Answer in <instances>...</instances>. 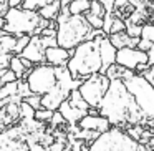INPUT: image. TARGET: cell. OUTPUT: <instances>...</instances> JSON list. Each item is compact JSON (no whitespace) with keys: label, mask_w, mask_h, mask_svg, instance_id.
<instances>
[{"label":"cell","mask_w":154,"mask_h":151,"mask_svg":"<svg viewBox=\"0 0 154 151\" xmlns=\"http://www.w3.org/2000/svg\"><path fill=\"white\" fill-rule=\"evenodd\" d=\"M116 63H119L121 67L128 68V70L136 71V68L139 65L149 63V57H147V52L141 50L137 47H124L118 50Z\"/></svg>","instance_id":"10"},{"label":"cell","mask_w":154,"mask_h":151,"mask_svg":"<svg viewBox=\"0 0 154 151\" xmlns=\"http://www.w3.org/2000/svg\"><path fill=\"white\" fill-rule=\"evenodd\" d=\"M8 8H10L8 7V0H0V17H4Z\"/></svg>","instance_id":"40"},{"label":"cell","mask_w":154,"mask_h":151,"mask_svg":"<svg viewBox=\"0 0 154 151\" xmlns=\"http://www.w3.org/2000/svg\"><path fill=\"white\" fill-rule=\"evenodd\" d=\"M100 52H101V58H103V73H106L108 68L113 63H116L118 48L111 43L109 37H103L100 42Z\"/></svg>","instance_id":"15"},{"label":"cell","mask_w":154,"mask_h":151,"mask_svg":"<svg viewBox=\"0 0 154 151\" xmlns=\"http://www.w3.org/2000/svg\"><path fill=\"white\" fill-rule=\"evenodd\" d=\"M58 111H60V113L63 115V116H65V120H66V123H70V124L78 123V121H80L81 118H83V116H86V115H88V111L80 110V108H76L75 105H71L70 101H68V98H66V100H65L63 103L60 105Z\"/></svg>","instance_id":"16"},{"label":"cell","mask_w":154,"mask_h":151,"mask_svg":"<svg viewBox=\"0 0 154 151\" xmlns=\"http://www.w3.org/2000/svg\"><path fill=\"white\" fill-rule=\"evenodd\" d=\"M23 0H8V7H22Z\"/></svg>","instance_id":"42"},{"label":"cell","mask_w":154,"mask_h":151,"mask_svg":"<svg viewBox=\"0 0 154 151\" xmlns=\"http://www.w3.org/2000/svg\"><path fill=\"white\" fill-rule=\"evenodd\" d=\"M38 14L43 18H47V20H57L58 15L61 14V0H53L51 4H48L43 8H40Z\"/></svg>","instance_id":"18"},{"label":"cell","mask_w":154,"mask_h":151,"mask_svg":"<svg viewBox=\"0 0 154 151\" xmlns=\"http://www.w3.org/2000/svg\"><path fill=\"white\" fill-rule=\"evenodd\" d=\"M111 40V43L119 50V48L124 47H137L141 42V37H131L128 32H119V33H111L108 35Z\"/></svg>","instance_id":"17"},{"label":"cell","mask_w":154,"mask_h":151,"mask_svg":"<svg viewBox=\"0 0 154 151\" xmlns=\"http://www.w3.org/2000/svg\"><path fill=\"white\" fill-rule=\"evenodd\" d=\"M53 0H23V5L22 7L23 8H28V10H40V8H43L45 5L51 4Z\"/></svg>","instance_id":"24"},{"label":"cell","mask_w":154,"mask_h":151,"mask_svg":"<svg viewBox=\"0 0 154 151\" xmlns=\"http://www.w3.org/2000/svg\"><path fill=\"white\" fill-rule=\"evenodd\" d=\"M152 45H154V43H152L151 40H147V38H143V37H141V42H139V45H137V48H141V50L147 52L151 47H152Z\"/></svg>","instance_id":"38"},{"label":"cell","mask_w":154,"mask_h":151,"mask_svg":"<svg viewBox=\"0 0 154 151\" xmlns=\"http://www.w3.org/2000/svg\"><path fill=\"white\" fill-rule=\"evenodd\" d=\"M126 131H128V134H129V136L133 138V140L139 141L141 138H143L144 128H143V124H131V126H128V128H126Z\"/></svg>","instance_id":"28"},{"label":"cell","mask_w":154,"mask_h":151,"mask_svg":"<svg viewBox=\"0 0 154 151\" xmlns=\"http://www.w3.org/2000/svg\"><path fill=\"white\" fill-rule=\"evenodd\" d=\"M85 17H86V20L90 22V25L94 28V30H98V28H103L104 17H98V15H93V14H90V12H88Z\"/></svg>","instance_id":"29"},{"label":"cell","mask_w":154,"mask_h":151,"mask_svg":"<svg viewBox=\"0 0 154 151\" xmlns=\"http://www.w3.org/2000/svg\"><path fill=\"white\" fill-rule=\"evenodd\" d=\"M108 37V35H106ZM103 37L90 38L71 50L66 67L75 80H86L94 73H103V58L100 52V42Z\"/></svg>","instance_id":"2"},{"label":"cell","mask_w":154,"mask_h":151,"mask_svg":"<svg viewBox=\"0 0 154 151\" xmlns=\"http://www.w3.org/2000/svg\"><path fill=\"white\" fill-rule=\"evenodd\" d=\"M100 115L109 120L111 126L123 130L131 124H143L147 121L123 80H111L109 88L100 105Z\"/></svg>","instance_id":"1"},{"label":"cell","mask_w":154,"mask_h":151,"mask_svg":"<svg viewBox=\"0 0 154 151\" xmlns=\"http://www.w3.org/2000/svg\"><path fill=\"white\" fill-rule=\"evenodd\" d=\"M4 30L15 37L22 35H40L42 30L50 25V20L43 18L37 10L23 7H10L4 15Z\"/></svg>","instance_id":"4"},{"label":"cell","mask_w":154,"mask_h":151,"mask_svg":"<svg viewBox=\"0 0 154 151\" xmlns=\"http://www.w3.org/2000/svg\"><path fill=\"white\" fill-rule=\"evenodd\" d=\"M32 35H22V37H17V47H15V53L14 55H20L23 52V48L28 45Z\"/></svg>","instance_id":"30"},{"label":"cell","mask_w":154,"mask_h":151,"mask_svg":"<svg viewBox=\"0 0 154 151\" xmlns=\"http://www.w3.org/2000/svg\"><path fill=\"white\" fill-rule=\"evenodd\" d=\"M53 110H48V108H38L35 111V120L40 121V123H50L51 118H53Z\"/></svg>","instance_id":"23"},{"label":"cell","mask_w":154,"mask_h":151,"mask_svg":"<svg viewBox=\"0 0 154 151\" xmlns=\"http://www.w3.org/2000/svg\"><path fill=\"white\" fill-rule=\"evenodd\" d=\"M109 83L111 80L106 77V73H94L81 81L78 90L90 106L100 108L101 101H103L108 88H109Z\"/></svg>","instance_id":"8"},{"label":"cell","mask_w":154,"mask_h":151,"mask_svg":"<svg viewBox=\"0 0 154 151\" xmlns=\"http://www.w3.org/2000/svg\"><path fill=\"white\" fill-rule=\"evenodd\" d=\"M25 101H27L28 105H32V106L35 108V110H38V108H42V95H30V96L23 98Z\"/></svg>","instance_id":"34"},{"label":"cell","mask_w":154,"mask_h":151,"mask_svg":"<svg viewBox=\"0 0 154 151\" xmlns=\"http://www.w3.org/2000/svg\"><path fill=\"white\" fill-rule=\"evenodd\" d=\"M70 57H71V50H66V48L60 47V45L48 47L47 50H45L47 63L53 65V67H66Z\"/></svg>","instance_id":"14"},{"label":"cell","mask_w":154,"mask_h":151,"mask_svg":"<svg viewBox=\"0 0 154 151\" xmlns=\"http://www.w3.org/2000/svg\"><path fill=\"white\" fill-rule=\"evenodd\" d=\"M27 131L22 124H14L7 130L0 131V151H30Z\"/></svg>","instance_id":"9"},{"label":"cell","mask_w":154,"mask_h":151,"mask_svg":"<svg viewBox=\"0 0 154 151\" xmlns=\"http://www.w3.org/2000/svg\"><path fill=\"white\" fill-rule=\"evenodd\" d=\"M101 2H103V0H101Z\"/></svg>","instance_id":"44"},{"label":"cell","mask_w":154,"mask_h":151,"mask_svg":"<svg viewBox=\"0 0 154 151\" xmlns=\"http://www.w3.org/2000/svg\"><path fill=\"white\" fill-rule=\"evenodd\" d=\"M12 53H0V70H7L10 68Z\"/></svg>","instance_id":"35"},{"label":"cell","mask_w":154,"mask_h":151,"mask_svg":"<svg viewBox=\"0 0 154 151\" xmlns=\"http://www.w3.org/2000/svg\"><path fill=\"white\" fill-rule=\"evenodd\" d=\"M91 0H71L68 5V12L71 15H86L90 12Z\"/></svg>","instance_id":"20"},{"label":"cell","mask_w":154,"mask_h":151,"mask_svg":"<svg viewBox=\"0 0 154 151\" xmlns=\"http://www.w3.org/2000/svg\"><path fill=\"white\" fill-rule=\"evenodd\" d=\"M143 38H147V40H151L154 43V22H147V24H144L143 27V35H141Z\"/></svg>","instance_id":"32"},{"label":"cell","mask_w":154,"mask_h":151,"mask_svg":"<svg viewBox=\"0 0 154 151\" xmlns=\"http://www.w3.org/2000/svg\"><path fill=\"white\" fill-rule=\"evenodd\" d=\"M10 68L15 71V73L18 75V78H27V75H28V68L23 65V61H22V57L20 55H12V60H10Z\"/></svg>","instance_id":"21"},{"label":"cell","mask_w":154,"mask_h":151,"mask_svg":"<svg viewBox=\"0 0 154 151\" xmlns=\"http://www.w3.org/2000/svg\"><path fill=\"white\" fill-rule=\"evenodd\" d=\"M139 141L133 140L126 130L111 126L90 143V151H137Z\"/></svg>","instance_id":"5"},{"label":"cell","mask_w":154,"mask_h":151,"mask_svg":"<svg viewBox=\"0 0 154 151\" xmlns=\"http://www.w3.org/2000/svg\"><path fill=\"white\" fill-rule=\"evenodd\" d=\"M40 37H42V43H43V47H45V48L58 45L57 37H51V35H40Z\"/></svg>","instance_id":"36"},{"label":"cell","mask_w":154,"mask_h":151,"mask_svg":"<svg viewBox=\"0 0 154 151\" xmlns=\"http://www.w3.org/2000/svg\"><path fill=\"white\" fill-rule=\"evenodd\" d=\"M57 42L60 47L73 50L85 40L94 38V28L90 25L85 15H71L68 7L61 8L57 18Z\"/></svg>","instance_id":"3"},{"label":"cell","mask_w":154,"mask_h":151,"mask_svg":"<svg viewBox=\"0 0 154 151\" xmlns=\"http://www.w3.org/2000/svg\"><path fill=\"white\" fill-rule=\"evenodd\" d=\"M45 50L47 48L42 43V37L40 35H32L28 45L23 48V52L20 53V57L30 60L32 63L40 65V63H47V58H45Z\"/></svg>","instance_id":"11"},{"label":"cell","mask_w":154,"mask_h":151,"mask_svg":"<svg viewBox=\"0 0 154 151\" xmlns=\"http://www.w3.org/2000/svg\"><path fill=\"white\" fill-rule=\"evenodd\" d=\"M90 14L93 15H98V17H104L108 14L106 12V7L101 0H91V7H90Z\"/></svg>","instance_id":"26"},{"label":"cell","mask_w":154,"mask_h":151,"mask_svg":"<svg viewBox=\"0 0 154 151\" xmlns=\"http://www.w3.org/2000/svg\"><path fill=\"white\" fill-rule=\"evenodd\" d=\"M17 80H20V78H18V75L15 73L12 68H7V70H5V73H4V77H2V81H0V85L12 83V81H17Z\"/></svg>","instance_id":"33"},{"label":"cell","mask_w":154,"mask_h":151,"mask_svg":"<svg viewBox=\"0 0 154 151\" xmlns=\"http://www.w3.org/2000/svg\"><path fill=\"white\" fill-rule=\"evenodd\" d=\"M116 15V14H114ZM126 28H128V24H126V20H123L121 17H114V20H113V25H111V32H109V35L111 33H119V32H126Z\"/></svg>","instance_id":"27"},{"label":"cell","mask_w":154,"mask_h":151,"mask_svg":"<svg viewBox=\"0 0 154 151\" xmlns=\"http://www.w3.org/2000/svg\"><path fill=\"white\" fill-rule=\"evenodd\" d=\"M147 57H149V67H154V45L147 50Z\"/></svg>","instance_id":"41"},{"label":"cell","mask_w":154,"mask_h":151,"mask_svg":"<svg viewBox=\"0 0 154 151\" xmlns=\"http://www.w3.org/2000/svg\"><path fill=\"white\" fill-rule=\"evenodd\" d=\"M123 81L126 83L128 90L134 96L137 106L144 113L146 120L154 123V85L149 80H146L141 73H136V71H133Z\"/></svg>","instance_id":"6"},{"label":"cell","mask_w":154,"mask_h":151,"mask_svg":"<svg viewBox=\"0 0 154 151\" xmlns=\"http://www.w3.org/2000/svg\"><path fill=\"white\" fill-rule=\"evenodd\" d=\"M103 4H104V7H106V12H108V14H113L116 0H103Z\"/></svg>","instance_id":"39"},{"label":"cell","mask_w":154,"mask_h":151,"mask_svg":"<svg viewBox=\"0 0 154 151\" xmlns=\"http://www.w3.org/2000/svg\"><path fill=\"white\" fill-rule=\"evenodd\" d=\"M80 130H90V131H98V133H104L111 128L109 120H106L101 115H86L78 121Z\"/></svg>","instance_id":"13"},{"label":"cell","mask_w":154,"mask_h":151,"mask_svg":"<svg viewBox=\"0 0 154 151\" xmlns=\"http://www.w3.org/2000/svg\"><path fill=\"white\" fill-rule=\"evenodd\" d=\"M17 47V37L12 33H4L0 35V53H15Z\"/></svg>","instance_id":"19"},{"label":"cell","mask_w":154,"mask_h":151,"mask_svg":"<svg viewBox=\"0 0 154 151\" xmlns=\"http://www.w3.org/2000/svg\"><path fill=\"white\" fill-rule=\"evenodd\" d=\"M70 93H71V91L65 90V88L58 83L53 90H50L48 93L42 95V108H48V110L57 111L58 108H60V105L68 98V95H70Z\"/></svg>","instance_id":"12"},{"label":"cell","mask_w":154,"mask_h":151,"mask_svg":"<svg viewBox=\"0 0 154 151\" xmlns=\"http://www.w3.org/2000/svg\"><path fill=\"white\" fill-rule=\"evenodd\" d=\"M126 24H128V28H126V32L131 35V37H141V35H143V27H144V25L131 24V22H126Z\"/></svg>","instance_id":"31"},{"label":"cell","mask_w":154,"mask_h":151,"mask_svg":"<svg viewBox=\"0 0 154 151\" xmlns=\"http://www.w3.org/2000/svg\"><path fill=\"white\" fill-rule=\"evenodd\" d=\"M35 111L37 110H35L32 105H28L25 100H22V103H20V116H22V120H33Z\"/></svg>","instance_id":"25"},{"label":"cell","mask_w":154,"mask_h":151,"mask_svg":"<svg viewBox=\"0 0 154 151\" xmlns=\"http://www.w3.org/2000/svg\"><path fill=\"white\" fill-rule=\"evenodd\" d=\"M15 95H18V80L12 81V83L0 85V101L5 100V98L15 96Z\"/></svg>","instance_id":"22"},{"label":"cell","mask_w":154,"mask_h":151,"mask_svg":"<svg viewBox=\"0 0 154 151\" xmlns=\"http://www.w3.org/2000/svg\"><path fill=\"white\" fill-rule=\"evenodd\" d=\"M27 83L32 93L35 95H45L50 90H53L58 85V75H57V67L50 63H40L35 65L27 75Z\"/></svg>","instance_id":"7"},{"label":"cell","mask_w":154,"mask_h":151,"mask_svg":"<svg viewBox=\"0 0 154 151\" xmlns=\"http://www.w3.org/2000/svg\"><path fill=\"white\" fill-rule=\"evenodd\" d=\"M50 123H51V126H60V124L66 123V120H65V116H63V115H61L60 111L57 110V111L53 113V118H51Z\"/></svg>","instance_id":"37"},{"label":"cell","mask_w":154,"mask_h":151,"mask_svg":"<svg viewBox=\"0 0 154 151\" xmlns=\"http://www.w3.org/2000/svg\"><path fill=\"white\" fill-rule=\"evenodd\" d=\"M4 73H5V70H0V81H2V77H4Z\"/></svg>","instance_id":"43"}]
</instances>
